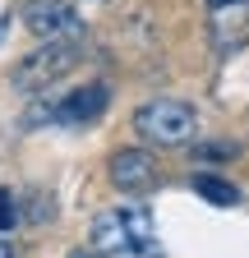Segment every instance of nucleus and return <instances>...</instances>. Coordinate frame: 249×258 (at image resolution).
<instances>
[{
  "instance_id": "1",
  "label": "nucleus",
  "mask_w": 249,
  "mask_h": 258,
  "mask_svg": "<svg viewBox=\"0 0 249 258\" xmlns=\"http://www.w3.org/2000/svg\"><path fill=\"white\" fill-rule=\"evenodd\" d=\"M88 244L102 258H166L157 231H152V217L143 208H106L92 217Z\"/></svg>"
},
{
  "instance_id": "2",
  "label": "nucleus",
  "mask_w": 249,
  "mask_h": 258,
  "mask_svg": "<svg viewBox=\"0 0 249 258\" xmlns=\"http://www.w3.org/2000/svg\"><path fill=\"white\" fill-rule=\"evenodd\" d=\"M134 129L148 143H157V148H184V143H194V134H199V115H194L190 102L157 97V102H143L134 111Z\"/></svg>"
},
{
  "instance_id": "3",
  "label": "nucleus",
  "mask_w": 249,
  "mask_h": 258,
  "mask_svg": "<svg viewBox=\"0 0 249 258\" xmlns=\"http://www.w3.org/2000/svg\"><path fill=\"white\" fill-rule=\"evenodd\" d=\"M74 64H79V42H42L37 51H28V55L14 64L10 83H14V92H23V97H37V92H46L51 83H60Z\"/></svg>"
},
{
  "instance_id": "4",
  "label": "nucleus",
  "mask_w": 249,
  "mask_h": 258,
  "mask_svg": "<svg viewBox=\"0 0 249 258\" xmlns=\"http://www.w3.org/2000/svg\"><path fill=\"white\" fill-rule=\"evenodd\" d=\"M19 19L42 42H79L83 37V23H79L74 5H65V0H23Z\"/></svg>"
},
{
  "instance_id": "5",
  "label": "nucleus",
  "mask_w": 249,
  "mask_h": 258,
  "mask_svg": "<svg viewBox=\"0 0 249 258\" xmlns=\"http://www.w3.org/2000/svg\"><path fill=\"white\" fill-rule=\"evenodd\" d=\"M106 106H111V88H106V83H88V88L70 92L65 102H55V106H37V111H28V124H42V120L88 124V120H97Z\"/></svg>"
},
{
  "instance_id": "6",
  "label": "nucleus",
  "mask_w": 249,
  "mask_h": 258,
  "mask_svg": "<svg viewBox=\"0 0 249 258\" xmlns=\"http://www.w3.org/2000/svg\"><path fill=\"white\" fill-rule=\"evenodd\" d=\"M106 180H111L120 194H143V189L157 184V161H152L143 148H120V152H111V161H106Z\"/></svg>"
},
{
  "instance_id": "7",
  "label": "nucleus",
  "mask_w": 249,
  "mask_h": 258,
  "mask_svg": "<svg viewBox=\"0 0 249 258\" xmlns=\"http://www.w3.org/2000/svg\"><path fill=\"white\" fill-rule=\"evenodd\" d=\"M244 37H249V5L212 14V42H217V51H240Z\"/></svg>"
},
{
  "instance_id": "8",
  "label": "nucleus",
  "mask_w": 249,
  "mask_h": 258,
  "mask_svg": "<svg viewBox=\"0 0 249 258\" xmlns=\"http://www.w3.org/2000/svg\"><path fill=\"white\" fill-rule=\"evenodd\" d=\"M194 194H199V199H208L212 208H235V203H240V189H235L231 180H222V175H212V171H199V175H194Z\"/></svg>"
},
{
  "instance_id": "9",
  "label": "nucleus",
  "mask_w": 249,
  "mask_h": 258,
  "mask_svg": "<svg viewBox=\"0 0 249 258\" xmlns=\"http://www.w3.org/2000/svg\"><path fill=\"white\" fill-rule=\"evenodd\" d=\"M240 148L235 143H199L194 148V157H203V161H226V157H235Z\"/></svg>"
},
{
  "instance_id": "10",
  "label": "nucleus",
  "mask_w": 249,
  "mask_h": 258,
  "mask_svg": "<svg viewBox=\"0 0 249 258\" xmlns=\"http://www.w3.org/2000/svg\"><path fill=\"white\" fill-rule=\"evenodd\" d=\"M14 221H19V212H14V199H10L5 189H0V231H10Z\"/></svg>"
},
{
  "instance_id": "11",
  "label": "nucleus",
  "mask_w": 249,
  "mask_h": 258,
  "mask_svg": "<svg viewBox=\"0 0 249 258\" xmlns=\"http://www.w3.org/2000/svg\"><path fill=\"white\" fill-rule=\"evenodd\" d=\"M235 5H249V0H208L212 14H217V10H235Z\"/></svg>"
},
{
  "instance_id": "12",
  "label": "nucleus",
  "mask_w": 249,
  "mask_h": 258,
  "mask_svg": "<svg viewBox=\"0 0 249 258\" xmlns=\"http://www.w3.org/2000/svg\"><path fill=\"white\" fill-rule=\"evenodd\" d=\"M0 258H14V244H10L5 235H0Z\"/></svg>"
},
{
  "instance_id": "13",
  "label": "nucleus",
  "mask_w": 249,
  "mask_h": 258,
  "mask_svg": "<svg viewBox=\"0 0 249 258\" xmlns=\"http://www.w3.org/2000/svg\"><path fill=\"white\" fill-rule=\"evenodd\" d=\"M70 258H102V253H97V249H74Z\"/></svg>"
}]
</instances>
